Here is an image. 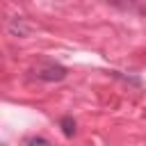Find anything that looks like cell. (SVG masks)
<instances>
[{
	"label": "cell",
	"instance_id": "2",
	"mask_svg": "<svg viewBox=\"0 0 146 146\" xmlns=\"http://www.w3.org/2000/svg\"><path fill=\"white\" fill-rule=\"evenodd\" d=\"M9 32H11L14 36H27V34L32 32V25H27L25 18L16 16V18H11V23H9Z\"/></svg>",
	"mask_w": 146,
	"mask_h": 146
},
{
	"label": "cell",
	"instance_id": "3",
	"mask_svg": "<svg viewBox=\"0 0 146 146\" xmlns=\"http://www.w3.org/2000/svg\"><path fill=\"white\" fill-rule=\"evenodd\" d=\"M59 128H62L64 137H73V135L78 132V123H75V119H73V116H62Z\"/></svg>",
	"mask_w": 146,
	"mask_h": 146
},
{
	"label": "cell",
	"instance_id": "1",
	"mask_svg": "<svg viewBox=\"0 0 146 146\" xmlns=\"http://www.w3.org/2000/svg\"><path fill=\"white\" fill-rule=\"evenodd\" d=\"M32 75L36 80H41V82H62L68 75V68L57 64V62H43L32 71Z\"/></svg>",
	"mask_w": 146,
	"mask_h": 146
},
{
	"label": "cell",
	"instance_id": "4",
	"mask_svg": "<svg viewBox=\"0 0 146 146\" xmlns=\"http://www.w3.org/2000/svg\"><path fill=\"white\" fill-rule=\"evenodd\" d=\"M27 146H50V141L43 139V137H32V139L27 141Z\"/></svg>",
	"mask_w": 146,
	"mask_h": 146
}]
</instances>
